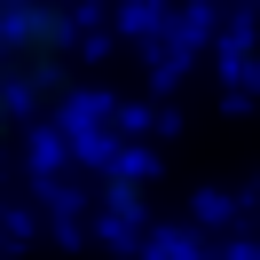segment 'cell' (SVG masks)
Segmentation results:
<instances>
[{
  "label": "cell",
  "instance_id": "6da1fadb",
  "mask_svg": "<svg viewBox=\"0 0 260 260\" xmlns=\"http://www.w3.org/2000/svg\"><path fill=\"white\" fill-rule=\"evenodd\" d=\"M79 8L0 0V150L79 111Z\"/></svg>",
  "mask_w": 260,
  "mask_h": 260
}]
</instances>
